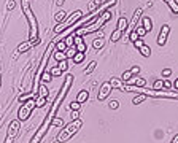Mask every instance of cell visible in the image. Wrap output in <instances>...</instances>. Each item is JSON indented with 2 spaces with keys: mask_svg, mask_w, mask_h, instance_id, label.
Wrapping results in <instances>:
<instances>
[{
  "mask_svg": "<svg viewBox=\"0 0 178 143\" xmlns=\"http://www.w3.org/2000/svg\"><path fill=\"white\" fill-rule=\"evenodd\" d=\"M72 83H73V75H70V73H68V75H65V83H64V86L61 87V91H59L57 97L54 99L53 107H51V110H49V113L46 114L45 121L42 122V126H40V129L37 131V133H35V135L32 137V140H30L29 143H40V142H42V138H43L45 135H46L48 129H49V126H51L53 119L56 118V113H57L59 107H61V102L64 100V97L67 95V92H68V89H70Z\"/></svg>",
  "mask_w": 178,
  "mask_h": 143,
  "instance_id": "cell-1",
  "label": "cell"
},
{
  "mask_svg": "<svg viewBox=\"0 0 178 143\" xmlns=\"http://www.w3.org/2000/svg\"><path fill=\"white\" fill-rule=\"evenodd\" d=\"M54 46H56V43H54V40L46 46V51L43 53V56L42 59H40V62H38V68H37V72L34 73V80H32V87H30V92L37 97L38 95V83L42 81V75H43V72L46 70V65H48V62H49V56H51V51H54Z\"/></svg>",
  "mask_w": 178,
  "mask_h": 143,
  "instance_id": "cell-2",
  "label": "cell"
},
{
  "mask_svg": "<svg viewBox=\"0 0 178 143\" xmlns=\"http://www.w3.org/2000/svg\"><path fill=\"white\" fill-rule=\"evenodd\" d=\"M121 91L127 92H138L147 97H161V99H178V91H156V89H147L145 86H135V84H126L121 87Z\"/></svg>",
  "mask_w": 178,
  "mask_h": 143,
  "instance_id": "cell-3",
  "label": "cell"
},
{
  "mask_svg": "<svg viewBox=\"0 0 178 143\" xmlns=\"http://www.w3.org/2000/svg\"><path fill=\"white\" fill-rule=\"evenodd\" d=\"M21 7H22V13L26 15L27 22H29V26H30L29 40H37L38 38V21H37V18H35V15L32 13V10H30L29 0H21Z\"/></svg>",
  "mask_w": 178,
  "mask_h": 143,
  "instance_id": "cell-4",
  "label": "cell"
},
{
  "mask_svg": "<svg viewBox=\"0 0 178 143\" xmlns=\"http://www.w3.org/2000/svg\"><path fill=\"white\" fill-rule=\"evenodd\" d=\"M81 126H83V122L80 121V119H72L70 124H67L65 127L61 131V133L57 135L56 138V143H62V142H67L70 137H73L76 132L81 129Z\"/></svg>",
  "mask_w": 178,
  "mask_h": 143,
  "instance_id": "cell-5",
  "label": "cell"
},
{
  "mask_svg": "<svg viewBox=\"0 0 178 143\" xmlns=\"http://www.w3.org/2000/svg\"><path fill=\"white\" fill-rule=\"evenodd\" d=\"M83 16V13H81L80 10H76V11H73V15L72 16H68L65 21H62V22H57V26L54 27V34H61V32H64L65 29H68V27H70L72 24H73V22H76L80 19V18Z\"/></svg>",
  "mask_w": 178,
  "mask_h": 143,
  "instance_id": "cell-6",
  "label": "cell"
},
{
  "mask_svg": "<svg viewBox=\"0 0 178 143\" xmlns=\"http://www.w3.org/2000/svg\"><path fill=\"white\" fill-rule=\"evenodd\" d=\"M141 13H143V10H141V8H138V10H135V13H134V16H132L130 22H129V24H127L126 30L122 32V34H124V38H126V40L129 38V35H130L132 32L135 30V27L138 26V19L141 18Z\"/></svg>",
  "mask_w": 178,
  "mask_h": 143,
  "instance_id": "cell-7",
  "label": "cell"
},
{
  "mask_svg": "<svg viewBox=\"0 0 178 143\" xmlns=\"http://www.w3.org/2000/svg\"><path fill=\"white\" fill-rule=\"evenodd\" d=\"M18 132H19V121H11L10 126H8V133H7L5 143H13L15 137L18 135Z\"/></svg>",
  "mask_w": 178,
  "mask_h": 143,
  "instance_id": "cell-8",
  "label": "cell"
},
{
  "mask_svg": "<svg viewBox=\"0 0 178 143\" xmlns=\"http://www.w3.org/2000/svg\"><path fill=\"white\" fill-rule=\"evenodd\" d=\"M110 92H111V84H110V81H107V83H102V86H100V89H99V95H97V99L99 100H105L110 95Z\"/></svg>",
  "mask_w": 178,
  "mask_h": 143,
  "instance_id": "cell-9",
  "label": "cell"
},
{
  "mask_svg": "<svg viewBox=\"0 0 178 143\" xmlns=\"http://www.w3.org/2000/svg\"><path fill=\"white\" fill-rule=\"evenodd\" d=\"M37 43H40V38H37V40H27V41H24V43H21L19 46H18L16 53H18V54H22V53L29 51L32 46H35Z\"/></svg>",
  "mask_w": 178,
  "mask_h": 143,
  "instance_id": "cell-10",
  "label": "cell"
},
{
  "mask_svg": "<svg viewBox=\"0 0 178 143\" xmlns=\"http://www.w3.org/2000/svg\"><path fill=\"white\" fill-rule=\"evenodd\" d=\"M73 45H75L76 51H80V53H86V49H88V46L84 43V38L81 35L73 34Z\"/></svg>",
  "mask_w": 178,
  "mask_h": 143,
  "instance_id": "cell-11",
  "label": "cell"
},
{
  "mask_svg": "<svg viewBox=\"0 0 178 143\" xmlns=\"http://www.w3.org/2000/svg\"><path fill=\"white\" fill-rule=\"evenodd\" d=\"M168 32H170V26L164 24L162 29H161V34H159V37H157V45H159V46H164V45H166L167 37H168Z\"/></svg>",
  "mask_w": 178,
  "mask_h": 143,
  "instance_id": "cell-12",
  "label": "cell"
},
{
  "mask_svg": "<svg viewBox=\"0 0 178 143\" xmlns=\"http://www.w3.org/2000/svg\"><path fill=\"white\" fill-rule=\"evenodd\" d=\"M88 97H89V91L83 89V91H80L78 95H76V102L83 103V102H86V100H88Z\"/></svg>",
  "mask_w": 178,
  "mask_h": 143,
  "instance_id": "cell-13",
  "label": "cell"
},
{
  "mask_svg": "<svg viewBox=\"0 0 178 143\" xmlns=\"http://www.w3.org/2000/svg\"><path fill=\"white\" fill-rule=\"evenodd\" d=\"M140 24L145 27V30H147V32H149V30L153 29V26H151V24H153V22H151V18H148V16H145L143 19H141Z\"/></svg>",
  "mask_w": 178,
  "mask_h": 143,
  "instance_id": "cell-14",
  "label": "cell"
},
{
  "mask_svg": "<svg viewBox=\"0 0 178 143\" xmlns=\"http://www.w3.org/2000/svg\"><path fill=\"white\" fill-rule=\"evenodd\" d=\"M164 2L168 5V8L175 13V15H178V2H175V0H164Z\"/></svg>",
  "mask_w": 178,
  "mask_h": 143,
  "instance_id": "cell-15",
  "label": "cell"
},
{
  "mask_svg": "<svg viewBox=\"0 0 178 143\" xmlns=\"http://www.w3.org/2000/svg\"><path fill=\"white\" fill-rule=\"evenodd\" d=\"M64 59H67L65 51H56V49H54V61H56V62H62Z\"/></svg>",
  "mask_w": 178,
  "mask_h": 143,
  "instance_id": "cell-16",
  "label": "cell"
},
{
  "mask_svg": "<svg viewBox=\"0 0 178 143\" xmlns=\"http://www.w3.org/2000/svg\"><path fill=\"white\" fill-rule=\"evenodd\" d=\"M54 18H56V21H57V22H62V21H65L67 18H68V13H67V11H64V10H62V11H57Z\"/></svg>",
  "mask_w": 178,
  "mask_h": 143,
  "instance_id": "cell-17",
  "label": "cell"
},
{
  "mask_svg": "<svg viewBox=\"0 0 178 143\" xmlns=\"http://www.w3.org/2000/svg\"><path fill=\"white\" fill-rule=\"evenodd\" d=\"M38 95H42V97H46V99H48L49 91H48V87L45 86V83H43V84H40V86H38Z\"/></svg>",
  "mask_w": 178,
  "mask_h": 143,
  "instance_id": "cell-18",
  "label": "cell"
},
{
  "mask_svg": "<svg viewBox=\"0 0 178 143\" xmlns=\"http://www.w3.org/2000/svg\"><path fill=\"white\" fill-rule=\"evenodd\" d=\"M145 78H141V76H137L135 80H132V81H127V84H135V86H145Z\"/></svg>",
  "mask_w": 178,
  "mask_h": 143,
  "instance_id": "cell-19",
  "label": "cell"
},
{
  "mask_svg": "<svg viewBox=\"0 0 178 143\" xmlns=\"http://www.w3.org/2000/svg\"><path fill=\"white\" fill-rule=\"evenodd\" d=\"M67 48H68V46L65 45V41H64V40L56 41V46H54V49H56V51H65Z\"/></svg>",
  "mask_w": 178,
  "mask_h": 143,
  "instance_id": "cell-20",
  "label": "cell"
},
{
  "mask_svg": "<svg viewBox=\"0 0 178 143\" xmlns=\"http://www.w3.org/2000/svg\"><path fill=\"white\" fill-rule=\"evenodd\" d=\"M103 45H105V41H103V35H102V37H99V38H95V40L92 41V46H94L95 49H100Z\"/></svg>",
  "mask_w": 178,
  "mask_h": 143,
  "instance_id": "cell-21",
  "label": "cell"
},
{
  "mask_svg": "<svg viewBox=\"0 0 178 143\" xmlns=\"http://www.w3.org/2000/svg\"><path fill=\"white\" fill-rule=\"evenodd\" d=\"M35 105H37L38 108L45 107V105H46V97H42V95H37V97H35Z\"/></svg>",
  "mask_w": 178,
  "mask_h": 143,
  "instance_id": "cell-22",
  "label": "cell"
},
{
  "mask_svg": "<svg viewBox=\"0 0 178 143\" xmlns=\"http://www.w3.org/2000/svg\"><path fill=\"white\" fill-rule=\"evenodd\" d=\"M72 59H73V62H75V64H81V62L84 61V53L76 51V54H75V56L72 57Z\"/></svg>",
  "mask_w": 178,
  "mask_h": 143,
  "instance_id": "cell-23",
  "label": "cell"
},
{
  "mask_svg": "<svg viewBox=\"0 0 178 143\" xmlns=\"http://www.w3.org/2000/svg\"><path fill=\"white\" fill-rule=\"evenodd\" d=\"M135 32H137V35H138V37H140V38H143V37H145V35H147V30H145V27H143V26H141V24H140V22H138V26H137V27H135Z\"/></svg>",
  "mask_w": 178,
  "mask_h": 143,
  "instance_id": "cell-24",
  "label": "cell"
},
{
  "mask_svg": "<svg viewBox=\"0 0 178 143\" xmlns=\"http://www.w3.org/2000/svg\"><path fill=\"white\" fill-rule=\"evenodd\" d=\"M140 54H141L143 57H149V56H151V49H149L147 45H143V46L140 48Z\"/></svg>",
  "mask_w": 178,
  "mask_h": 143,
  "instance_id": "cell-25",
  "label": "cell"
},
{
  "mask_svg": "<svg viewBox=\"0 0 178 143\" xmlns=\"http://www.w3.org/2000/svg\"><path fill=\"white\" fill-rule=\"evenodd\" d=\"M126 27H127V19H126V18H119V21H118V27H116V29H119V30L124 32V30H126Z\"/></svg>",
  "mask_w": 178,
  "mask_h": 143,
  "instance_id": "cell-26",
  "label": "cell"
},
{
  "mask_svg": "<svg viewBox=\"0 0 178 143\" xmlns=\"http://www.w3.org/2000/svg\"><path fill=\"white\" fill-rule=\"evenodd\" d=\"M75 54H76V48H75V46H68V48L65 49V56H67V59H68V57H73Z\"/></svg>",
  "mask_w": 178,
  "mask_h": 143,
  "instance_id": "cell-27",
  "label": "cell"
},
{
  "mask_svg": "<svg viewBox=\"0 0 178 143\" xmlns=\"http://www.w3.org/2000/svg\"><path fill=\"white\" fill-rule=\"evenodd\" d=\"M34 97H35V95L32 94V92H27V94H22V95H19V99H18V100H19V102H26V100L34 99Z\"/></svg>",
  "mask_w": 178,
  "mask_h": 143,
  "instance_id": "cell-28",
  "label": "cell"
},
{
  "mask_svg": "<svg viewBox=\"0 0 178 143\" xmlns=\"http://www.w3.org/2000/svg\"><path fill=\"white\" fill-rule=\"evenodd\" d=\"M121 35H122V30H119V29H116L115 32L111 34V41H118L121 38Z\"/></svg>",
  "mask_w": 178,
  "mask_h": 143,
  "instance_id": "cell-29",
  "label": "cell"
},
{
  "mask_svg": "<svg viewBox=\"0 0 178 143\" xmlns=\"http://www.w3.org/2000/svg\"><path fill=\"white\" fill-rule=\"evenodd\" d=\"M110 84H111V87H118V89H121V87H122L121 80H118V78H111V80H110Z\"/></svg>",
  "mask_w": 178,
  "mask_h": 143,
  "instance_id": "cell-30",
  "label": "cell"
},
{
  "mask_svg": "<svg viewBox=\"0 0 178 143\" xmlns=\"http://www.w3.org/2000/svg\"><path fill=\"white\" fill-rule=\"evenodd\" d=\"M95 65H97V62H95V61H92V62H91L89 65L86 67V70H84V73H86V75H89V73H92V72H94V68H95Z\"/></svg>",
  "mask_w": 178,
  "mask_h": 143,
  "instance_id": "cell-31",
  "label": "cell"
},
{
  "mask_svg": "<svg viewBox=\"0 0 178 143\" xmlns=\"http://www.w3.org/2000/svg\"><path fill=\"white\" fill-rule=\"evenodd\" d=\"M153 89H156V91H161V89H164V80H157V81H154Z\"/></svg>",
  "mask_w": 178,
  "mask_h": 143,
  "instance_id": "cell-32",
  "label": "cell"
},
{
  "mask_svg": "<svg viewBox=\"0 0 178 143\" xmlns=\"http://www.w3.org/2000/svg\"><path fill=\"white\" fill-rule=\"evenodd\" d=\"M51 78H53V76H51V73H49L48 70L43 72V75H42V81H43V83H49V81H51Z\"/></svg>",
  "mask_w": 178,
  "mask_h": 143,
  "instance_id": "cell-33",
  "label": "cell"
},
{
  "mask_svg": "<svg viewBox=\"0 0 178 143\" xmlns=\"http://www.w3.org/2000/svg\"><path fill=\"white\" fill-rule=\"evenodd\" d=\"M49 73H51V76H59V75H62V70L59 67H53V68H49Z\"/></svg>",
  "mask_w": 178,
  "mask_h": 143,
  "instance_id": "cell-34",
  "label": "cell"
},
{
  "mask_svg": "<svg viewBox=\"0 0 178 143\" xmlns=\"http://www.w3.org/2000/svg\"><path fill=\"white\" fill-rule=\"evenodd\" d=\"M145 97H147V95H143V94L137 95V97H135L134 100H132V103H134V105H140V103H141V102H143V100H145Z\"/></svg>",
  "mask_w": 178,
  "mask_h": 143,
  "instance_id": "cell-35",
  "label": "cell"
},
{
  "mask_svg": "<svg viewBox=\"0 0 178 143\" xmlns=\"http://www.w3.org/2000/svg\"><path fill=\"white\" fill-rule=\"evenodd\" d=\"M130 78H132V72H130V70H127V72H124V73L121 75V80H122V81H129Z\"/></svg>",
  "mask_w": 178,
  "mask_h": 143,
  "instance_id": "cell-36",
  "label": "cell"
},
{
  "mask_svg": "<svg viewBox=\"0 0 178 143\" xmlns=\"http://www.w3.org/2000/svg\"><path fill=\"white\" fill-rule=\"evenodd\" d=\"M59 68H61V70L62 72H65L67 70V68H68V62H67V59H64V61L62 62H59V65H57Z\"/></svg>",
  "mask_w": 178,
  "mask_h": 143,
  "instance_id": "cell-37",
  "label": "cell"
},
{
  "mask_svg": "<svg viewBox=\"0 0 178 143\" xmlns=\"http://www.w3.org/2000/svg\"><path fill=\"white\" fill-rule=\"evenodd\" d=\"M143 45H145V43H143V38H137V40L134 41V46H135L137 49H140Z\"/></svg>",
  "mask_w": 178,
  "mask_h": 143,
  "instance_id": "cell-38",
  "label": "cell"
},
{
  "mask_svg": "<svg viewBox=\"0 0 178 143\" xmlns=\"http://www.w3.org/2000/svg\"><path fill=\"white\" fill-rule=\"evenodd\" d=\"M51 124H53V126H64V121H62V119H59V118H54Z\"/></svg>",
  "mask_w": 178,
  "mask_h": 143,
  "instance_id": "cell-39",
  "label": "cell"
},
{
  "mask_svg": "<svg viewBox=\"0 0 178 143\" xmlns=\"http://www.w3.org/2000/svg\"><path fill=\"white\" fill-rule=\"evenodd\" d=\"M137 38H140V37H138V35H137V32L134 30V32H132V34L129 35V38H127V40H130V41H132V43H134V41H135Z\"/></svg>",
  "mask_w": 178,
  "mask_h": 143,
  "instance_id": "cell-40",
  "label": "cell"
},
{
  "mask_svg": "<svg viewBox=\"0 0 178 143\" xmlns=\"http://www.w3.org/2000/svg\"><path fill=\"white\" fill-rule=\"evenodd\" d=\"M118 107H119V102H118V100H111L110 102V108L111 110H116Z\"/></svg>",
  "mask_w": 178,
  "mask_h": 143,
  "instance_id": "cell-41",
  "label": "cell"
},
{
  "mask_svg": "<svg viewBox=\"0 0 178 143\" xmlns=\"http://www.w3.org/2000/svg\"><path fill=\"white\" fill-rule=\"evenodd\" d=\"M130 72H132V75H138V73H140V67H138V65L132 67V68H130Z\"/></svg>",
  "mask_w": 178,
  "mask_h": 143,
  "instance_id": "cell-42",
  "label": "cell"
},
{
  "mask_svg": "<svg viewBox=\"0 0 178 143\" xmlns=\"http://www.w3.org/2000/svg\"><path fill=\"white\" fill-rule=\"evenodd\" d=\"M80 105H81L80 102H72L70 108H72V110H80Z\"/></svg>",
  "mask_w": 178,
  "mask_h": 143,
  "instance_id": "cell-43",
  "label": "cell"
},
{
  "mask_svg": "<svg viewBox=\"0 0 178 143\" xmlns=\"http://www.w3.org/2000/svg\"><path fill=\"white\" fill-rule=\"evenodd\" d=\"M170 73H172L170 68H164V70H162V76H168Z\"/></svg>",
  "mask_w": 178,
  "mask_h": 143,
  "instance_id": "cell-44",
  "label": "cell"
},
{
  "mask_svg": "<svg viewBox=\"0 0 178 143\" xmlns=\"http://www.w3.org/2000/svg\"><path fill=\"white\" fill-rule=\"evenodd\" d=\"M164 87H166V89H170V87H172V83L168 81V80H164Z\"/></svg>",
  "mask_w": 178,
  "mask_h": 143,
  "instance_id": "cell-45",
  "label": "cell"
},
{
  "mask_svg": "<svg viewBox=\"0 0 178 143\" xmlns=\"http://www.w3.org/2000/svg\"><path fill=\"white\" fill-rule=\"evenodd\" d=\"M16 7V3H15V0H13V2H8V5H7V8L8 10H13V8Z\"/></svg>",
  "mask_w": 178,
  "mask_h": 143,
  "instance_id": "cell-46",
  "label": "cell"
},
{
  "mask_svg": "<svg viewBox=\"0 0 178 143\" xmlns=\"http://www.w3.org/2000/svg\"><path fill=\"white\" fill-rule=\"evenodd\" d=\"M78 110H73V113H72V119H78Z\"/></svg>",
  "mask_w": 178,
  "mask_h": 143,
  "instance_id": "cell-47",
  "label": "cell"
},
{
  "mask_svg": "<svg viewBox=\"0 0 178 143\" xmlns=\"http://www.w3.org/2000/svg\"><path fill=\"white\" fill-rule=\"evenodd\" d=\"M94 3H95V7H100L103 3V0H94Z\"/></svg>",
  "mask_w": 178,
  "mask_h": 143,
  "instance_id": "cell-48",
  "label": "cell"
},
{
  "mask_svg": "<svg viewBox=\"0 0 178 143\" xmlns=\"http://www.w3.org/2000/svg\"><path fill=\"white\" fill-rule=\"evenodd\" d=\"M172 86H173V87H175V89L178 91V78H177L175 81H173V84H172Z\"/></svg>",
  "mask_w": 178,
  "mask_h": 143,
  "instance_id": "cell-49",
  "label": "cell"
},
{
  "mask_svg": "<svg viewBox=\"0 0 178 143\" xmlns=\"http://www.w3.org/2000/svg\"><path fill=\"white\" fill-rule=\"evenodd\" d=\"M170 143H178V133H177V135H175V137H173V140H172Z\"/></svg>",
  "mask_w": 178,
  "mask_h": 143,
  "instance_id": "cell-50",
  "label": "cell"
},
{
  "mask_svg": "<svg viewBox=\"0 0 178 143\" xmlns=\"http://www.w3.org/2000/svg\"><path fill=\"white\" fill-rule=\"evenodd\" d=\"M62 3H64V0H56V5H59V7H61Z\"/></svg>",
  "mask_w": 178,
  "mask_h": 143,
  "instance_id": "cell-51",
  "label": "cell"
},
{
  "mask_svg": "<svg viewBox=\"0 0 178 143\" xmlns=\"http://www.w3.org/2000/svg\"><path fill=\"white\" fill-rule=\"evenodd\" d=\"M0 87H2V75H0Z\"/></svg>",
  "mask_w": 178,
  "mask_h": 143,
  "instance_id": "cell-52",
  "label": "cell"
}]
</instances>
